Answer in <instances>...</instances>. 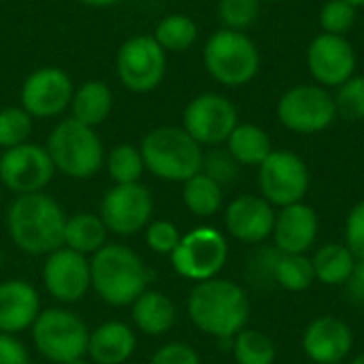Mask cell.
Masks as SVG:
<instances>
[{
  "label": "cell",
  "mask_w": 364,
  "mask_h": 364,
  "mask_svg": "<svg viewBox=\"0 0 364 364\" xmlns=\"http://www.w3.org/2000/svg\"><path fill=\"white\" fill-rule=\"evenodd\" d=\"M260 15V0H218V19L222 28L247 30Z\"/></svg>",
  "instance_id": "35"
},
{
  "label": "cell",
  "mask_w": 364,
  "mask_h": 364,
  "mask_svg": "<svg viewBox=\"0 0 364 364\" xmlns=\"http://www.w3.org/2000/svg\"><path fill=\"white\" fill-rule=\"evenodd\" d=\"M232 356L237 364H275V343L260 331L243 328L232 337Z\"/></svg>",
  "instance_id": "32"
},
{
  "label": "cell",
  "mask_w": 364,
  "mask_h": 364,
  "mask_svg": "<svg viewBox=\"0 0 364 364\" xmlns=\"http://www.w3.org/2000/svg\"><path fill=\"white\" fill-rule=\"evenodd\" d=\"M203 64L220 85L243 87L260 70V51L245 32L220 28L205 43Z\"/></svg>",
  "instance_id": "6"
},
{
  "label": "cell",
  "mask_w": 364,
  "mask_h": 364,
  "mask_svg": "<svg viewBox=\"0 0 364 364\" xmlns=\"http://www.w3.org/2000/svg\"><path fill=\"white\" fill-rule=\"evenodd\" d=\"M34 130L32 115L21 105H9L0 109V149H13L30 141Z\"/></svg>",
  "instance_id": "33"
},
{
  "label": "cell",
  "mask_w": 364,
  "mask_h": 364,
  "mask_svg": "<svg viewBox=\"0 0 364 364\" xmlns=\"http://www.w3.org/2000/svg\"><path fill=\"white\" fill-rule=\"evenodd\" d=\"M350 364H364V354H360V356H356V358H354V360H352V363Z\"/></svg>",
  "instance_id": "46"
},
{
  "label": "cell",
  "mask_w": 364,
  "mask_h": 364,
  "mask_svg": "<svg viewBox=\"0 0 364 364\" xmlns=\"http://www.w3.org/2000/svg\"><path fill=\"white\" fill-rule=\"evenodd\" d=\"M311 262H314L316 279L320 284H324V286H343L350 279V275H352L358 260L348 250V245L328 243V245H324V247H320L316 252Z\"/></svg>",
  "instance_id": "28"
},
{
  "label": "cell",
  "mask_w": 364,
  "mask_h": 364,
  "mask_svg": "<svg viewBox=\"0 0 364 364\" xmlns=\"http://www.w3.org/2000/svg\"><path fill=\"white\" fill-rule=\"evenodd\" d=\"M203 173L209 175L213 181H218L222 188L232 183L239 175V162L228 154V149H211L205 154L203 160Z\"/></svg>",
  "instance_id": "38"
},
{
  "label": "cell",
  "mask_w": 364,
  "mask_h": 364,
  "mask_svg": "<svg viewBox=\"0 0 364 364\" xmlns=\"http://www.w3.org/2000/svg\"><path fill=\"white\" fill-rule=\"evenodd\" d=\"M277 119L296 134H316L337 119L333 94L322 85H296L277 102Z\"/></svg>",
  "instance_id": "12"
},
{
  "label": "cell",
  "mask_w": 364,
  "mask_h": 364,
  "mask_svg": "<svg viewBox=\"0 0 364 364\" xmlns=\"http://www.w3.org/2000/svg\"><path fill=\"white\" fill-rule=\"evenodd\" d=\"M348 4H352L354 9H358V6H364V0H346Z\"/></svg>",
  "instance_id": "45"
},
{
  "label": "cell",
  "mask_w": 364,
  "mask_h": 364,
  "mask_svg": "<svg viewBox=\"0 0 364 364\" xmlns=\"http://www.w3.org/2000/svg\"><path fill=\"white\" fill-rule=\"evenodd\" d=\"M41 314L38 290L26 279L0 282V333L19 335L30 331Z\"/></svg>",
  "instance_id": "21"
},
{
  "label": "cell",
  "mask_w": 364,
  "mask_h": 364,
  "mask_svg": "<svg viewBox=\"0 0 364 364\" xmlns=\"http://www.w3.org/2000/svg\"><path fill=\"white\" fill-rule=\"evenodd\" d=\"M273 282L288 292H305L316 282L311 258L305 254H282L275 264Z\"/></svg>",
  "instance_id": "31"
},
{
  "label": "cell",
  "mask_w": 364,
  "mask_h": 364,
  "mask_svg": "<svg viewBox=\"0 0 364 364\" xmlns=\"http://www.w3.org/2000/svg\"><path fill=\"white\" fill-rule=\"evenodd\" d=\"M66 364H87V363H85V358H77V360H70V363H66Z\"/></svg>",
  "instance_id": "47"
},
{
  "label": "cell",
  "mask_w": 364,
  "mask_h": 364,
  "mask_svg": "<svg viewBox=\"0 0 364 364\" xmlns=\"http://www.w3.org/2000/svg\"><path fill=\"white\" fill-rule=\"evenodd\" d=\"M149 364H200V356L192 346L183 341H171L154 352Z\"/></svg>",
  "instance_id": "39"
},
{
  "label": "cell",
  "mask_w": 364,
  "mask_h": 364,
  "mask_svg": "<svg viewBox=\"0 0 364 364\" xmlns=\"http://www.w3.org/2000/svg\"><path fill=\"white\" fill-rule=\"evenodd\" d=\"M53 177L55 166L45 145L28 141L0 154V183L15 196L45 192Z\"/></svg>",
  "instance_id": "15"
},
{
  "label": "cell",
  "mask_w": 364,
  "mask_h": 364,
  "mask_svg": "<svg viewBox=\"0 0 364 364\" xmlns=\"http://www.w3.org/2000/svg\"><path fill=\"white\" fill-rule=\"evenodd\" d=\"M354 348L352 328L333 316L316 318L303 335V350L316 364H341Z\"/></svg>",
  "instance_id": "19"
},
{
  "label": "cell",
  "mask_w": 364,
  "mask_h": 364,
  "mask_svg": "<svg viewBox=\"0 0 364 364\" xmlns=\"http://www.w3.org/2000/svg\"><path fill=\"white\" fill-rule=\"evenodd\" d=\"M0 364H30V352L17 335L0 333Z\"/></svg>",
  "instance_id": "42"
},
{
  "label": "cell",
  "mask_w": 364,
  "mask_h": 364,
  "mask_svg": "<svg viewBox=\"0 0 364 364\" xmlns=\"http://www.w3.org/2000/svg\"><path fill=\"white\" fill-rule=\"evenodd\" d=\"M136 350V333L130 324L109 320L90 331L87 358L94 364H124Z\"/></svg>",
  "instance_id": "22"
},
{
  "label": "cell",
  "mask_w": 364,
  "mask_h": 364,
  "mask_svg": "<svg viewBox=\"0 0 364 364\" xmlns=\"http://www.w3.org/2000/svg\"><path fill=\"white\" fill-rule=\"evenodd\" d=\"M260 196L273 207L303 203L309 190V168L305 160L288 149H273L258 166Z\"/></svg>",
  "instance_id": "11"
},
{
  "label": "cell",
  "mask_w": 364,
  "mask_h": 364,
  "mask_svg": "<svg viewBox=\"0 0 364 364\" xmlns=\"http://www.w3.org/2000/svg\"><path fill=\"white\" fill-rule=\"evenodd\" d=\"M41 279L45 290L62 305L79 303L92 290L90 258L68 247H60L45 256Z\"/></svg>",
  "instance_id": "16"
},
{
  "label": "cell",
  "mask_w": 364,
  "mask_h": 364,
  "mask_svg": "<svg viewBox=\"0 0 364 364\" xmlns=\"http://www.w3.org/2000/svg\"><path fill=\"white\" fill-rule=\"evenodd\" d=\"M75 92L73 77L60 66H38L21 83L19 105L32 119H53L70 109Z\"/></svg>",
  "instance_id": "13"
},
{
  "label": "cell",
  "mask_w": 364,
  "mask_h": 364,
  "mask_svg": "<svg viewBox=\"0 0 364 364\" xmlns=\"http://www.w3.org/2000/svg\"><path fill=\"white\" fill-rule=\"evenodd\" d=\"M45 149L55 166L70 179L85 181L105 166V145L96 128L77 122L75 117L60 119L47 134Z\"/></svg>",
  "instance_id": "5"
},
{
  "label": "cell",
  "mask_w": 364,
  "mask_h": 364,
  "mask_svg": "<svg viewBox=\"0 0 364 364\" xmlns=\"http://www.w3.org/2000/svg\"><path fill=\"white\" fill-rule=\"evenodd\" d=\"M130 318L136 331H141L147 337H160L166 335L177 320L175 303L160 290H145L132 305H130Z\"/></svg>",
  "instance_id": "23"
},
{
  "label": "cell",
  "mask_w": 364,
  "mask_h": 364,
  "mask_svg": "<svg viewBox=\"0 0 364 364\" xmlns=\"http://www.w3.org/2000/svg\"><path fill=\"white\" fill-rule=\"evenodd\" d=\"M279 256H282V252L277 247H267V250H260L258 254H254L252 260H250L252 282L260 284V286L275 284L273 282V273H275V264H277Z\"/></svg>",
  "instance_id": "41"
},
{
  "label": "cell",
  "mask_w": 364,
  "mask_h": 364,
  "mask_svg": "<svg viewBox=\"0 0 364 364\" xmlns=\"http://www.w3.org/2000/svg\"><path fill=\"white\" fill-rule=\"evenodd\" d=\"M77 2L83 6H90V9H109V6L119 4L122 0H77Z\"/></svg>",
  "instance_id": "44"
},
{
  "label": "cell",
  "mask_w": 364,
  "mask_h": 364,
  "mask_svg": "<svg viewBox=\"0 0 364 364\" xmlns=\"http://www.w3.org/2000/svg\"><path fill=\"white\" fill-rule=\"evenodd\" d=\"M226 149L239 166H260L273 151V145L264 128L256 124H237L226 141Z\"/></svg>",
  "instance_id": "26"
},
{
  "label": "cell",
  "mask_w": 364,
  "mask_h": 364,
  "mask_svg": "<svg viewBox=\"0 0 364 364\" xmlns=\"http://www.w3.org/2000/svg\"><path fill=\"white\" fill-rule=\"evenodd\" d=\"M109 230L98 213H75L66 220L64 226V247L83 254L94 256L100 247L107 245Z\"/></svg>",
  "instance_id": "25"
},
{
  "label": "cell",
  "mask_w": 364,
  "mask_h": 364,
  "mask_svg": "<svg viewBox=\"0 0 364 364\" xmlns=\"http://www.w3.org/2000/svg\"><path fill=\"white\" fill-rule=\"evenodd\" d=\"M307 68L318 85L339 87L356 70V51L346 36L318 34L307 47Z\"/></svg>",
  "instance_id": "17"
},
{
  "label": "cell",
  "mask_w": 364,
  "mask_h": 364,
  "mask_svg": "<svg viewBox=\"0 0 364 364\" xmlns=\"http://www.w3.org/2000/svg\"><path fill=\"white\" fill-rule=\"evenodd\" d=\"M143 235H145V245L160 256H171L181 241V232L177 224L171 220H151L145 226Z\"/></svg>",
  "instance_id": "36"
},
{
  "label": "cell",
  "mask_w": 364,
  "mask_h": 364,
  "mask_svg": "<svg viewBox=\"0 0 364 364\" xmlns=\"http://www.w3.org/2000/svg\"><path fill=\"white\" fill-rule=\"evenodd\" d=\"M145 171L162 181L183 183L203 171L205 151L181 126H156L141 145Z\"/></svg>",
  "instance_id": "4"
},
{
  "label": "cell",
  "mask_w": 364,
  "mask_h": 364,
  "mask_svg": "<svg viewBox=\"0 0 364 364\" xmlns=\"http://www.w3.org/2000/svg\"><path fill=\"white\" fill-rule=\"evenodd\" d=\"M66 213L47 192L17 194L6 209V230L17 250L28 256H49L64 245Z\"/></svg>",
  "instance_id": "1"
},
{
  "label": "cell",
  "mask_w": 364,
  "mask_h": 364,
  "mask_svg": "<svg viewBox=\"0 0 364 364\" xmlns=\"http://www.w3.org/2000/svg\"><path fill=\"white\" fill-rule=\"evenodd\" d=\"M100 220L107 230L119 237H132L151 222L154 215V196L147 186L139 183H119L107 190L98 209Z\"/></svg>",
  "instance_id": "14"
},
{
  "label": "cell",
  "mask_w": 364,
  "mask_h": 364,
  "mask_svg": "<svg viewBox=\"0 0 364 364\" xmlns=\"http://www.w3.org/2000/svg\"><path fill=\"white\" fill-rule=\"evenodd\" d=\"M318 228V213L305 203H294L282 207L275 213V226L271 237L282 254H305L316 243Z\"/></svg>",
  "instance_id": "20"
},
{
  "label": "cell",
  "mask_w": 364,
  "mask_h": 364,
  "mask_svg": "<svg viewBox=\"0 0 364 364\" xmlns=\"http://www.w3.org/2000/svg\"><path fill=\"white\" fill-rule=\"evenodd\" d=\"M237 124V107L218 92H203L194 96L181 115V128L200 147H220L228 141Z\"/></svg>",
  "instance_id": "10"
},
{
  "label": "cell",
  "mask_w": 364,
  "mask_h": 364,
  "mask_svg": "<svg viewBox=\"0 0 364 364\" xmlns=\"http://www.w3.org/2000/svg\"><path fill=\"white\" fill-rule=\"evenodd\" d=\"M151 36L166 53H181L196 43L198 26L186 13H168L156 23Z\"/></svg>",
  "instance_id": "29"
},
{
  "label": "cell",
  "mask_w": 364,
  "mask_h": 364,
  "mask_svg": "<svg viewBox=\"0 0 364 364\" xmlns=\"http://www.w3.org/2000/svg\"><path fill=\"white\" fill-rule=\"evenodd\" d=\"M224 224L230 237L241 243H264L273 235L275 209L260 194H241L228 203Z\"/></svg>",
  "instance_id": "18"
},
{
  "label": "cell",
  "mask_w": 364,
  "mask_h": 364,
  "mask_svg": "<svg viewBox=\"0 0 364 364\" xmlns=\"http://www.w3.org/2000/svg\"><path fill=\"white\" fill-rule=\"evenodd\" d=\"M92 290L111 307H130L149 286L151 273L128 245L107 243L90 256Z\"/></svg>",
  "instance_id": "3"
},
{
  "label": "cell",
  "mask_w": 364,
  "mask_h": 364,
  "mask_svg": "<svg viewBox=\"0 0 364 364\" xmlns=\"http://www.w3.org/2000/svg\"><path fill=\"white\" fill-rule=\"evenodd\" d=\"M260 2H279V0H260Z\"/></svg>",
  "instance_id": "48"
},
{
  "label": "cell",
  "mask_w": 364,
  "mask_h": 364,
  "mask_svg": "<svg viewBox=\"0 0 364 364\" xmlns=\"http://www.w3.org/2000/svg\"><path fill=\"white\" fill-rule=\"evenodd\" d=\"M226 260L228 241L213 226H198L188 235H181L179 245L171 254L175 273L194 284L218 277Z\"/></svg>",
  "instance_id": "9"
},
{
  "label": "cell",
  "mask_w": 364,
  "mask_h": 364,
  "mask_svg": "<svg viewBox=\"0 0 364 364\" xmlns=\"http://www.w3.org/2000/svg\"><path fill=\"white\" fill-rule=\"evenodd\" d=\"M356 21V9L346 0H328L320 11V26L326 34L346 36Z\"/></svg>",
  "instance_id": "37"
},
{
  "label": "cell",
  "mask_w": 364,
  "mask_h": 364,
  "mask_svg": "<svg viewBox=\"0 0 364 364\" xmlns=\"http://www.w3.org/2000/svg\"><path fill=\"white\" fill-rule=\"evenodd\" d=\"M113 105H115V96L109 83L100 79H87L75 85L68 111H70V117H75L77 122L98 128L111 117Z\"/></svg>",
  "instance_id": "24"
},
{
  "label": "cell",
  "mask_w": 364,
  "mask_h": 364,
  "mask_svg": "<svg viewBox=\"0 0 364 364\" xmlns=\"http://www.w3.org/2000/svg\"><path fill=\"white\" fill-rule=\"evenodd\" d=\"M188 318L205 335L222 341L239 335L250 320V299L230 279H207L188 296Z\"/></svg>",
  "instance_id": "2"
},
{
  "label": "cell",
  "mask_w": 364,
  "mask_h": 364,
  "mask_svg": "<svg viewBox=\"0 0 364 364\" xmlns=\"http://www.w3.org/2000/svg\"><path fill=\"white\" fill-rule=\"evenodd\" d=\"M166 62L168 53L151 34H134L115 51V77L124 90L132 94H149L162 85Z\"/></svg>",
  "instance_id": "8"
},
{
  "label": "cell",
  "mask_w": 364,
  "mask_h": 364,
  "mask_svg": "<svg viewBox=\"0 0 364 364\" xmlns=\"http://www.w3.org/2000/svg\"><path fill=\"white\" fill-rule=\"evenodd\" d=\"M346 286V292H348V299L358 305V307H364V262L358 260L350 279L343 284Z\"/></svg>",
  "instance_id": "43"
},
{
  "label": "cell",
  "mask_w": 364,
  "mask_h": 364,
  "mask_svg": "<svg viewBox=\"0 0 364 364\" xmlns=\"http://www.w3.org/2000/svg\"><path fill=\"white\" fill-rule=\"evenodd\" d=\"M337 117H343L348 122H360L364 119V77H350L346 83H341L333 96Z\"/></svg>",
  "instance_id": "34"
},
{
  "label": "cell",
  "mask_w": 364,
  "mask_h": 364,
  "mask_svg": "<svg viewBox=\"0 0 364 364\" xmlns=\"http://www.w3.org/2000/svg\"><path fill=\"white\" fill-rule=\"evenodd\" d=\"M109 179L119 186V183H139L145 173V162L141 156V149L132 143H119L113 145L105 154V166Z\"/></svg>",
  "instance_id": "30"
},
{
  "label": "cell",
  "mask_w": 364,
  "mask_h": 364,
  "mask_svg": "<svg viewBox=\"0 0 364 364\" xmlns=\"http://www.w3.org/2000/svg\"><path fill=\"white\" fill-rule=\"evenodd\" d=\"M181 200L196 218H211L224 205V188L203 171L181 183Z\"/></svg>",
  "instance_id": "27"
},
{
  "label": "cell",
  "mask_w": 364,
  "mask_h": 364,
  "mask_svg": "<svg viewBox=\"0 0 364 364\" xmlns=\"http://www.w3.org/2000/svg\"><path fill=\"white\" fill-rule=\"evenodd\" d=\"M346 245L356 260L364 262V200L352 207L346 220Z\"/></svg>",
  "instance_id": "40"
},
{
  "label": "cell",
  "mask_w": 364,
  "mask_h": 364,
  "mask_svg": "<svg viewBox=\"0 0 364 364\" xmlns=\"http://www.w3.org/2000/svg\"><path fill=\"white\" fill-rule=\"evenodd\" d=\"M34 350L49 363L66 364L87 356V324L70 309L49 307L41 309L32 328Z\"/></svg>",
  "instance_id": "7"
}]
</instances>
